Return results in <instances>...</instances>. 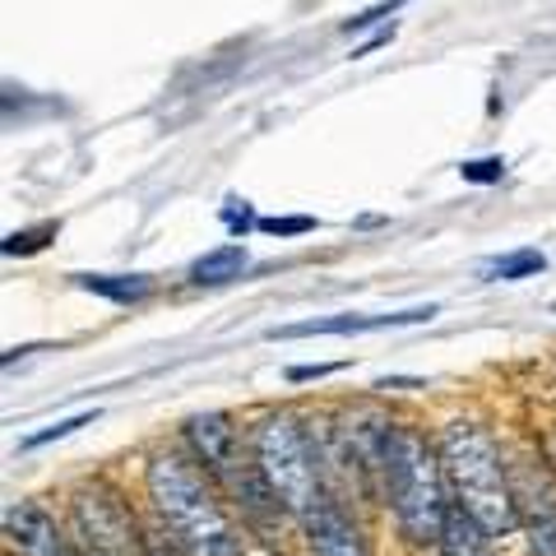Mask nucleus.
<instances>
[{
    "instance_id": "f03ea898",
    "label": "nucleus",
    "mask_w": 556,
    "mask_h": 556,
    "mask_svg": "<svg viewBox=\"0 0 556 556\" xmlns=\"http://www.w3.org/2000/svg\"><path fill=\"white\" fill-rule=\"evenodd\" d=\"M450 482L441 468V450L427 445L422 431L390 427L386 455H380V496L390 501L408 543H441V529L450 519Z\"/></svg>"
},
{
    "instance_id": "7ed1b4c3",
    "label": "nucleus",
    "mask_w": 556,
    "mask_h": 556,
    "mask_svg": "<svg viewBox=\"0 0 556 556\" xmlns=\"http://www.w3.org/2000/svg\"><path fill=\"white\" fill-rule=\"evenodd\" d=\"M437 450H441V468L455 506L464 515H473L492 538H506L519 525V515L510 492V468L501 459L496 441L478 422H450L441 431Z\"/></svg>"
},
{
    "instance_id": "1a4fd4ad",
    "label": "nucleus",
    "mask_w": 556,
    "mask_h": 556,
    "mask_svg": "<svg viewBox=\"0 0 556 556\" xmlns=\"http://www.w3.org/2000/svg\"><path fill=\"white\" fill-rule=\"evenodd\" d=\"M431 316H437V306H413V311H394V316H316V320H298V325H278V329H269V339L367 334V329H386V325H422Z\"/></svg>"
},
{
    "instance_id": "9b49d317",
    "label": "nucleus",
    "mask_w": 556,
    "mask_h": 556,
    "mask_svg": "<svg viewBox=\"0 0 556 556\" xmlns=\"http://www.w3.org/2000/svg\"><path fill=\"white\" fill-rule=\"evenodd\" d=\"M437 547H441V556H492V533H486L473 515H464L455 506L450 519H445Z\"/></svg>"
},
{
    "instance_id": "9d476101",
    "label": "nucleus",
    "mask_w": 556,
    "mask_h": 556,
    "mask_svg": "<svg viewBox=\"0 0 556 556\" xmlns=\"http://www.w3.org/2000/svg\"><path fill=\"white\" fill-rule=\"evenodd\" d=\"M5 529H10V543L20 547V556H70L65 538L56 529V519H51L42 506H33V501L10 506Z\"/></svg>"
},
{
    "instance_id": "ddd939ff",
    "label": "nucleus",
    "mask_w": 556,
    "mask_h": 556,
    "mask_svg": "<svg viewBox=\"0 0 556 556\" xmlns=\"http://www.w3.org/2000/svg\"><path fill=\"white\" fill-rule=\"evenodd\" d=\"M241 269H247V247H218V251H204L195 265H190V278L195 283H232V278H241Z\"/></svg>"
},
{
    "instance_id": "f3484780",
    "label": "nucleus",
    "mask_w": 556,
    "mask_h": 556,
    "mask_svg": "<svg viewBox=\"0 0 556 556\" xmlns=\"http://www.w3.org/2000/svg\"><path fill=\"white\" fill-rule=\"evenodd\" d=\"M255 228H260V232H274V237H298V232L316 228V218H260Z\"/></svg>"
},
{
    "instance_id": "4468645a",
    "label": "nucleus",
    "mask_w": 556,
    "mask_h": 556,
    "mask_svg": "<svg viewBox=\"0 0 556 556\" xmlns=\"http://www.w3.org/2000/svg\"><path fill=\"white\" fill-rule=\"evenodd\" d=\"M547 269V255L543 251H510V255H496L482 265V278H506V283H515V278H533Z\"/></svg>"
},
{
    "instance_id": "2eb2a0df",
    "label": "nucleus",
    "mask_w": 556,
    "mask_h": 556,
    "mask_svg": "<svg viewBox=\"0 0 556 556\" xmlns=\"http://www.w3.org/2000/svg\"><path fill=\"white\" fill-rule=\"evenodd\" d=\"M98 413H79V417H65V422H56V427H47V431H38V437H28L24 441V450H38V445H47V441H61V437H70V431H79V427H89Z\"/></svg>"
},
{
    "instance_id": "f257e3e1",
    "label": "nucleus",
    "mask_w": 556,
    "mask_h": 556,
    "mask_svg": "<svg viewBox=\"0 0 556 556\" xmlns=\"http://www.w3.org/2000/svg\"><path fill=\"white\" fill-rule=\"evenodd\" d=\"M144 482L163 529L186 556H241V533L232 515L223 510L218 492L186 455H177V450L153 455Z\"/></svg>"
},
{
    "instance_id": "dca6fc26",
    "label": "nucleus",
    "mask_w": 556,
    "mask_h": 556,
    "mask_svg": "<svg viewBox=\"0 0 556 556\" xmlns=\"http://www.w3.org/2000/svg\"><path fill=\"white\" fill-rule=\"evenodd\" d=\"M459 177H464V181H478V186L501 181V177H506V159H473V163L459 167Z\"/></svg>"
},
{
    "instance_id": "a211bd4d",
    "label": "nucleus",
    "mask_w": 556,
    "mask_h": 556,
    "mask_svg": "<svg viewBox=\"0 0 556 556\" xmlns=\"http://www.w3.org/2000/svg\"><path fill=\"white\" fill-rule=\"evenodd\" d=\"M139 556H186L177 543H167V538H144V552Z\"/></svg>"
},
{
    "instance_id": "423d86ee",
    "label": "nucleus",
    "mask_w": 556,
    "mask_h": 556,
    "mask_svg": "<svg viewBox=\"0 0 556 556\" xmlns=\"http://www.w3.org/2000/svg\"><path fill=\"white\" fill-rule=\"evenodd\" d=\"M75 529L89 556H135L144 552V538H135V519L121 506V496L108 486H84L75 492Z\"/></svg>"
},
{
    "instance_id": "0eeeda50",
    "label": "nucleus",
    "mask_w": 556,
    "mask_h": 556,
    "mask_svg": "<svg viewBox=\"0 0 556 556\" xmlns=\"http://www.w3.org/2000/svg\"><path fill=\"white\" fill-rule=\"evenodd\" d=\"M506 468H510L515 515L529 533L533 556H556V473L543 459H515Z\"/></svg>"
},
{
    "instance_id": "f8f14e48",
    "label": "nucleus",
    "mask_w": 556,
    "mask_h": 556,
    "mask_svg": "<svg viewBox=\"0 0 556 556\" xmlns=\"http://www.w3.org/2000/svg\"><path fill=\"white\" fill-rule=\"evenodd\" d=\"M79 288H89V292H98V298H108V302L130 306V302L149 298L153 278L149 274H79Z\"/></svg>"
},
{
    "instance_id": "6e6552de",
    "label": "nucleus",
    "mask_w": 556,
    "mask_h": 556,
    "mask_svg": "<svg viewBox=\"0 0 556 556\" xmlns=\"http://www.w3.org/2000/svg\"><path fill=\"white\" fill-rule=\"evenodd\" d=\"M302 525H306L311 556H371L367 533H362V525L339 506V501L325 496Z\"/></svg>"
},
{
    "instance_id": "20e7f679",
    "label": "nucleus",
    "mask_w": 556,
    "mask_h": 556,
    "mask_svg": "<svg viewBox=\"0 0 556 556\" xmlns=\"http://www.w3.org/2000/svg\"><path fill=\"white\" fill-rule=\"evenodd\" d=\"M251 455L265 473L269 492L278 501V510L288 515H311L325 501V482H320V459L311 450L306 431L298 427L292 413H265L251 427Z\"/></svg>"
},
{
    "instance_id": "39448f33",
    "label": "nucleus",
    "mask_w": 556,
    "mask_h": 556,
    "mask_svg": "<svg viewBox=\"0 0 556 556\" xmlns=\"http://www.w3.org/2000/svg\"><path fill=\"white\" fill-rule=\"evenodd\" d=\"M186 441L195 445V455H200V464L208 468V473L228 482V492L247 506V515H265L269 506L278 510V501L269 492L265 473H260L255 455L251 459L241 455V437H237L228 413H195L186 422Z\"/></svg>"
},
{
    "instance_id": "6ab92c4d",
    "label": "nucleus",
    "mask_w": 556,
    "mask_h": 556,
    "mask_svg": "<svg viewBox=\"0 0 556 556\" xmlns=\"http://www.w3.org/2000/svg\"><path fill=\"white\" fill-rule=\"evenodd\" d=\"M329 371H339V362H320V367H292L288 380H316V376H329Z\"/></svg>"
}]
</instances>
